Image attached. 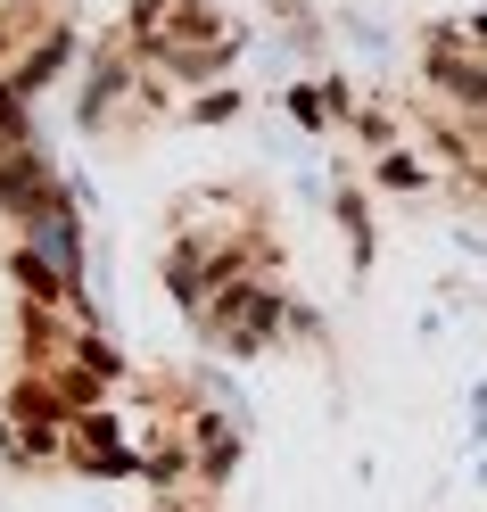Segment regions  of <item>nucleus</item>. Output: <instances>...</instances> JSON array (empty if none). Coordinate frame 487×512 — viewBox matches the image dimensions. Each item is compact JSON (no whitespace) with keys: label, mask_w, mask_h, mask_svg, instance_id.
I'll return each mask as SVG.
<instances>
[{"label":"nucleus","mask_w":487,"mask_h":512,"mask_svg":"<svg viewBox=\"0 0 487 512\" xmlns=\"http://www.w3.org/2000/svg\"><path fill=\"white\" fill-rule=\"evenodd\" d=\"M9 25H25V9H17V17H9ZM9 25H0V34H9Z\"/></svg>","instance_id":"4"},{"label":"nucleus","mask_w":487,"mask_h":512,"mask_svg":"<svg viewBox=\"0 0 487 512\" xmlns=\"http://www.w3.org/2000/svg\"><path fill=\"white\" fill-rule=\"evenodd\" d=\"M58 58H67V34H50L34 58H25V75H17V91H42L50 83V67H58Z\"/></svg>","instance_id":"2"},{"label":"nucleus","mask_w":487,"mask_h":512,"mask_svg":"<svg viewBox=\"0 0 487 512\" xmlns=\"http://www.w3.org/2000/svg\"><path fill=\"white\" fill-rule=\"evenodd\" d=\"M471 34H479V42H487V17H479V25H471Z\"/></svg>","instance_id":"5"},{"label":"nucleus","mask_w":487,"mask_h":512,"mask_svg":"<svg viewBox=\"0 0 487 512\" xmlns=\"http://www.w3.org/2000/svg\"><path fill=\"white\" fill-rule=\"evenodd\" d=\"M273 314H281V306H273V290H265V281H256V290H248V281H232V298H223V306H207V323H215V339L232 347V356H248V347L273 331Z\"/></svg>","instance_id":"1"},{"label":"nucleus","mask_w":487,"mask_h":512,"mask_svg":"<svg viewBox=\"0 0 487 512\" xmlns=\"http://www.w3.org/2000/svg\"><path fill=\"white\" fill-rule=\"evenodd\" d=\"M0 438H9V430H0Z\"/></svg>","instance_id":"6"},{"label":"nucleus","mask_w":487,"mask_h":512,"mask_svg":"<svg viewBox=\"0 0 487 512\" xmlns=\"http://www.w3.org/2000/svg\"><path fill=\"white\" fill-rule=\"evenodd\" d=\"M75 455H83L91 471H100V463L116 455V438H108V413H91V422H83V438H75Z\"/></svg>","instance_id":"3"}]
</instances>
